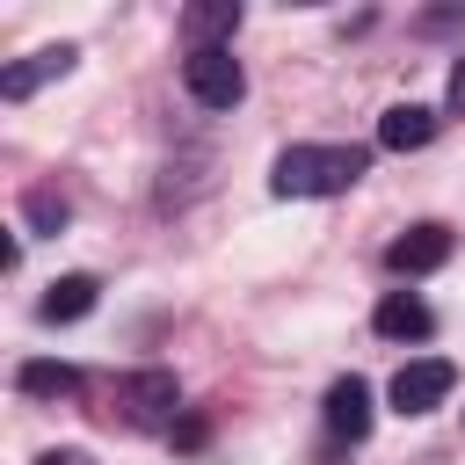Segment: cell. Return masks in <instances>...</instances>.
<instances>
[{"label":"cell","instance_id":"obj_1","mask_svg":"<svg viewBox=\"0 0 465 465\" xmlns=\"http://www.w3.org/2000/svg\"><path fill=\"white\" fill-rule=\"evenodd\" d=\"M371 167L363 145H291L276 153V196H341Z\"/></svg>","mask_w":465,"mask_h":465},{"label":"cell","instance_id":"obj_2","mask_svg":"<svg viewBox=\"0 0 465 465\" xmlns=\"http://www.w3.org/2000/svg\"><path fill=\"white\" fill-rule=\"evenodd\" d=\"M116 407H124L131 429H160V421H174L182 385H174V371H131V378L116 385Z\"/></svg>","mask_w":465,"mask_h":465},{"label":"cell","instance_id":"obj_3","mask_svg":"<svg viewBox=\"0 0 465 465\" xmlns=\"http://www.w3.org/2000/svg\"><path fill=\"white\" fill-rule=\"evenodd\" d=\"M182 80H189V94H196L203 109H232V102L247 94V73H240L232 51H189V58H182Z\"/></svg>","mask_w":465,"mask_h":465},{"label":"cell","instance_id":"obj_4","mask_svg":"<svg viewBox=\"0 0 465 465\" xmlns=\"http://www.w3.org/2000/svg\"><path fill=\"white\" fill-rule=\"evenodd\" d=\"M450 385H458V371H450L443 356H414V363L392 371V407H400V414H429V407L450 400Z\"/></svg>","mask_w":465,"mask_h":465},{"label":"cell","instance_id":"obj_5","mask_svg":"<svg viewBox=\"0 0 465 465\" xmlns=\"http://www.w3.org/2000/svg\"><path fill=\"white\" fill-rule=\"evenodd\" d=\"M385 262H392V276H429V269H443V262H450V225H436V218L407 225V232L385 247Z\"/></svg>","mask_w":465,"mask_h":465},{"label":"cell","instance_id":"obj_6","mask_svg":"<svg viewBox=\"0 0 465 465\" xmlns=\"http://www.w3.org/2000/svg\"><path fill=\"white\" fill-rule=\"evenodd\" d=\"M327 429H334V436H349V443H363V436H371V385H363L356 371L327 385Z\"/></svg>","mask_w":465,"mask_h":465},{"label":"cell","instance_id":"obj_7","mask_svg":"<svg viewBox=\"0 0 465 465\" xmlns=\"http://www.w3.org/2000/svg\"><path fill=\"white\" fill-rule=\"evenodd\" d=\"M232 29H240V0H196V7L182 15L189 51H232V44H225Z\"/></svg>","mask_w":465,"mask_h":465},{"label":"cell","instance_id":"obj_8","mask_svg":"<svg viewBox=\"0 0 465 465\" xmlns=\"http://www.w3.org/2000/svg\"><path fill=\"white\" fill-rule=\"evenodd\" d=\"M73 65V44H44V51H29V58H15L7 73H0V94L7 102H22V94H36L44 80H58Z\"/></svg>","mask_w":465,"mask_h":465},{"label":"cell","instance_id":"obj_9","mask_svg":"<svg viewBox=\"0 0 465 465\" xmlns=\"http://www.w3.org/2000/svg\"><path fill=\"white\" fill-rule=\"evenodd\" d=\"M378 334H385V341H429V334H436V312H429L414 291H385V298H378Z\"/></svg>","mask_w":465,"mask_h":465},{"label":"cell","instance_id":"obj_10","mask_svg":"<svg viewBox=\"0 0 465 465\" xmlns=\"http://www.w3.org/2000/svg\"><path fill=\"white\" fill-rule=\"evenodd\" d=\"M436 138V109H421V102H392L385 116H378V145L385 153H414V145H429Z\"/></svg>","mask_w":465,"mask_h":465},{"label":"cell","instance_id":"obj_11","mask_svg":"<svg viewBox=\"0 0 465 465\" xmlns=\"http://www.w3.org/2000/svg\"><path fill=\"white\" fill-rule=\"evenodd\" d=\"M94 291H102L94 276H58V283L44 291V305H36V312H44L51 327H58V320H87V312H94Z\"/></svg>","mask_w":465,"mask_h":465},{"label":"cell","instance_id":"obj_12","mask_svg":"<svg viewBox=\"0 0 465 465\" xmlns=\"http://www.w3.org/2000/svg\"><path fill=\"white\" fill-rule=\"evenodd\" d=\"M15 385H22L29 400H65V392H80V371H73V363L36 356V363H22V371H15Z\"/></svg>","mask_w":465,"mask_h":465},{"label":"cell","instance_id":"obj_13","mask_svg":"<svg viewBox=\"0 0 465 465\" xmlns=\"http://www.w3.org/2000/svg\"><path fill=\"white\" fill-rule=\"evenodd\" d=\"M29 218H36L44 232H58V225H65V196H58V189H29Z\"/></svg>","mask_w":465,"mask_h":465},{"label":"cell","instance_id":"obj_14","mask_svg":"<svg viewBox=\"0 0 465 465\" xmlns=\"http://www.w3.org/2000/svg\"><path fill=\"white\" fill-rule=\"evenodd\" d=\"M36 465H94V458H87V450H44Z\"/></svg>","mask_w":465,"mask_h":465},{"label":"cell","instance_id":"obj_15","mask_svg":"<svg viewBox=\"0 0 465 465\" xmlns=\"http://www.w3.org/2000/svg\"><path fill=\"white\" fill-rule=\"evenodd\" d=\"M450 109H458V116H465V58H458V65H450Z\"/></svg>","mask_w":465,"mask_h":465}]
</instances>
